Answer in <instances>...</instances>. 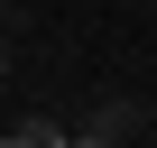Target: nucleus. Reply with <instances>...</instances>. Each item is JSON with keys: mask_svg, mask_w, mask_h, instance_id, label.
<instances>
[{"mask_svg": "<svg viewBox=\"0 0 157 148\" xmlns=\"http://www.w3.org/2000/svg\"><path fill=\"white\" fill-rule=\"evenodd\" d=\"M10 139H19V148H65V130H56V120H19Z\"/></svg>", "mask_w": 157, "mask_h": 148, "instance_id": "1", "label": "nucleus"}, {"mask_svg": "<svg viewBox=\"0 0 157 148\" xmlns=\"http://www.w3.org/2000/svg\"><path fill=\"white\" fill-rule=\"evenodd\" d=\"M65 148H120V139H111V130H93V139H65Z\"/></svg>", "mask_w": 157, "mask_h": 148, "instance_id": "2", "label": "nucleus"}]
</instances>
